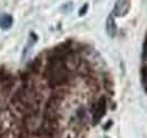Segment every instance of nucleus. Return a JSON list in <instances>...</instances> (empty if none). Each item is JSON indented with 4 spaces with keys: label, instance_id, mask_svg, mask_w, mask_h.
Returning a JSON list of instances; mask_svg holds the SVG:
<instances>
[{
    "label": "nucleus",
    "instance_id": "nucleus-4",
    "mask_svg": "<svg viewBox=\"0 0 147 138\" xmlns=\"http://www.w3.org/2000/svg\"><path fill=\"white\" fill-rule=\"evenodd\" d=\"M117 24H115V20H114V16L110 14L108 17H107V20H105V31H107V34L109 35L110 37H114L117 35Z\"/></svg>",
    "mask_w": 147,
    "mask_h": 138
},
{
    "label": "nucleus",
    "instance_id": "nucleus-3",
    "mask_svg": "<svg viewBox=\"0 0 147 138\" xmlns=\"http://www.w3.org/2000/svg\"><path fill=\"white\" fill-rule=\"evenodd\" d=\"M105 111H107V101L104 97H101L93 106V120L95 123L104 117Z\"/></svg>",
    "mask_w": 147,
    "mask_h": 138
},
{
    "label": "nucleus",
    "instance_id": "nucleus-6",
    "mask_svg": "<svg viewBox=\"0 0 147 138\" xmlns=\"http://www.w3.org/2000/svg\"><path fill=\"white\" fill-rule=\"evenodd\" d=\"M88 10V3H84L83 7L79 9V16H84Z\"/></svg>",
    "mask_w": 147,
    "mask_h": 138
},
{
    "label": "nucleus",
    "instance_id": "nucleus-5",
    "mask_svg": "<svg viewBox=\"0 0 147 138\" xmlns=\"http://www.w3.org/2000/svg\"><path fill=\"white\" fill-rule=\"evenodd\" d=\"M13 25V17L8 14H3L0 16V27L2 30H8Z\"/></svg>",
    "mask_w": 147,
    "mask_h": 138
},
{
    "label": "nucleus",
    "instance_id": "nucleus-2",
    "mask_svg": "<svg viewBox=\"0 0 147 138\" xmlns=\"http://www.w3.org/2000/svg\"><path fill=\"white\" fill-rule=\"evenodd\" d=\"M130 7H131V0H115L112 15L117 17H122L128 14Z\"/></svg>",
    "mask_w": 147,
    "mask_h": 138
},
{
    "label": "nucleus",
    "instance_id": "nucleus-1",
    "mask_svg": "<svg viewBox=\"0 0 147 138\" xmlns=\"http://www.w3.org/2000/svg\"><path fill=\"white\" fill-rule=\"evenodd\" d=\"M45 77L52 86L62 85L68 80V68L61 55L51 59L45 70Z\"/></svg>",
    "mask_w": 147,
    "mask_h": 138
}]
</instances>
